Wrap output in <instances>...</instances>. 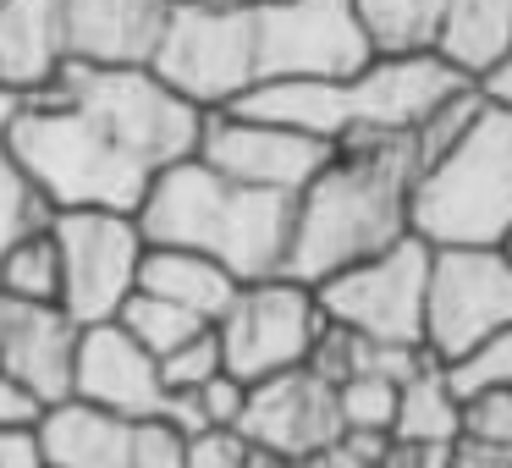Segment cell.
Returning a JSON list of instances; mask_svg holds the SVG:
<instances>
[{"label":"cell","mask_w":512,"mask_h":468,"mask_svg":"<svg viewBox=\"0 0 512 468\" xmlns=\"http://www.w3.org/2000/svg\"><path fill=\"white\" fill-rule=\"evenodd\" d=\"M237 435L254 446L259 457L276 463H309V457L331 452L342 441V419H336V386H325L309 369H287V375L254 380L243 397V419Z\"/></svg>","instance_id":"5bb4252c"},{"label":"cell","mask_w":512,"mask_h":468,"mask_svg":"<svg viewBox=\"0 0 512 468\" xmlns=\"http://www.w3.org/2000/svg\"><path fill=\"white\" fill-rule=\"evenodd\" d=\"M215 375H226V369H221V342H215V325H204V331L188 336L177 353L160 358V386H166V397L199 391L204 380H215Z\"/></svg>","instance_id":"484cf974"},{"label":"cell","mask_w":512,"mask_h":468,"mask_svg":"<svg viewBox=\"0 0 512 468\" xmlns=\"http://www.w3.org/2000/svg\"><path fill=\"white\" fill-rule=\"evenodd\" d=\"M50 237L61 254V309L78 325L116 320V309L138 292V221L122 210H50Z\"/></svg>","instance_id":"30bf717a"},{"label":"cell","mask_w":512,"mask_h":468,"mask_svg":"<svg viewBox=\"0 0 512 468\" xmlns=\"http://www.w3.org/2000/svg\"><path fill=\"white\" fill-rule=\"evenodd\" d=\"M0 6H6V0H0Z\"/></svg>","instance_id":"74e56055"},{"label":"cell","mask_w":512,"mask_h":468,"mask_svg":"<svg viewBox=\"0 0 512 468\" xmlns=\"http://www.w3.org/2000/svg\"><path fill=\"white\" fill-rule=\"evenodd\" d=\"M446 386L457 391V402L468 397H485V391H512V331L485 336L479 347H468L463 358L441 364Z\"/></svg>","instance_id":"d4e9b609"},{"label":"cell","mask_w":512,"mask_h":468,"mask_svg":"<svg viewBox=\"0 0 512 468\" xmlns=\"http://www.w3.org/2000/svg\"><path fill=\"white\" fill-rule=\"evenodd\" d=\"M248 468H292V463H276V457H259L254 452V463H248Z\"/></svg>","instance_id":"d590c367"},{"label":"cell","mask_w":512,"mask_h":468,"mask_svg":"<svg viewBox=\"0 0 512 468\" xmlns=\"http://www.w3.org/2000/svg\"><path fill=\"white\" fill-rule=\"evenodd\" d=\"M0 298L12 303H61V254L45 226H28L0 254Z\"/></svg>","instance_id":"44dd1931"},{"label":"cell","mask_w":512,"mask_h":468,"mask_svg":"<svg viewBox=\"0 0 512 468\" xmlns=\"http://www.w3.org/2000/svg\"><path fill=\"white\" fill-rule=\"evenodd\" d=\"M501 259H507V265H512V232H507V243H501Z\"/></svg>","instance_id":"8d00e7d4"},{"label":"cell","mask_w":512,"mask_h":468,"mask_svg":"<svg viewBox=\"0 0 512 468\" xmlns=\"http://www.w3.org/2000/svg\"><path fill=\"white\" fill-rule=\"evenodd\" d=\"M479 89H485L490 100H501V105H507V111H512V56L501 61V67L490 72V78H479Z\"/></svg>","instance_id":"d6a6232c"},{"label":"cell","mask_w":512,"mask_h":468,"mask_svg":"<svg viewBox=\"0 0 512 468\" xmlns=\"http://www.w3.org/2000/svg\"><path fill=\"white\" fill-rule=\"evenodd\" d=\"M452 463V446L441 441H386L380 468H446Z\"/></svg>","instance_id":"f546056e"},{"label":"cell","mask_w":512,"mask_h":468,"mask_svg":"<svg viewBox=\"0 0 512 468\" xmlns=\"http://www.w3.org/2000/svg\"><path fill=\"white\" fill-rule=\"evenodd\" d=\"M501 331H512V265L501 248H430L424 353L452 364Z\"/></svg>","instance_id":"8fae6325"},{"label":"cell","mask_w":512,"mask_h":468,"mask_svg":"<svg viewBox=\"0 0 512 468\" xmlns=\"http://www.w3.org/2000/svg\"><path fill=\"white\" fill-rule=\"evenodd\" d=\"M397 386L402 380L375 375V369H358L336 386V419H342V435H391V419H397Z\"/></svg>","instance_id":"603a6c76"},{"label":"cell","mask_w":512,"mask_h":468,"mask_svg":"<svg viewBox=\"0 0 512 468\" xmlns=\"http://www.w3.org/2000/svg\"><path fill=\"white\" fill-rule=\"evenodd\" d=\"M419 155L413 138H369V144H336L331 160L303 182L292 199V243L281 276L320 287L325 276L386 254L408 232V204Z\"/></svg>","instance_id":"3957f363"},{"label":"cell","mask_w":512,"mask_h":468,"mask_svg":"<svg viewBox=\"0 0 512 468\" xmlns=\"http://www.w3.org/2000/svg\"><path fill=\"white\" fill-rule=\"evenodd\" d=\"M171 0H6L0 94H34L67 67H149Z\"/></svg>","instance_id":"8992f818"},{"label":"cell","mask_w":512,"mask_h":468,"mask_svg":"<svg viewBox=\"0 0 512 468\" xmlns=\"http://www.w3.org/2000/svg\"><path fill=\"white\" fill-rule=\"evenodd\" d=\"M116 325H122V331L133 336V342L144 347L155 364H160L166 353H177L188 336L204 331V320H193V314H182V309H171V303L149 298V292H133V298L116 309Z\"/></svg>","instance_id":"7402d4cb"},{"label":"cell","mask_w":512,"mask_h":468,"mask_svg":"<svg viewBox=\"0 0 512 468\" xmlns=\"http://www.w3.org/2000/svg\"><path fill=\"white\" fill-rule=\"evenodd\" d=\"M204 6H281V0H204Z\"/></svg>","instance_id":"e575fe53"},{"label":"cell","mask_w":512,"mask_h":468,"mask_svg":"<svg viewBox=\"0 0 512 468\" xmlns=\"http://www.w3.org/2000/svg\"><path fill=\"white\" fill-rule=\"evenodd\" d=\"M193 160H204L215 177L237 182V188L298 199L303 182L331 160V144L292 133L281 122H265V116H248L237 105H221V111H204Z\"/></svg>","instance_id":"7c38bea8"},{"label":"cell","mask_w":512,"mask_h":468,"mask_svg":"<svg viewBox=\"0 0 512 468\" xmlns=\"http://www.w3.org/2000/svg\"><path fill=\"white\" fill-rule=\"evenodd\" d=\"M133 221L144 243L204 254L237 281L281 276L292 243V199L237 188L193 155L160 171Z\"/></svg>","instance_id":"5b68a950"},{"label":"cell","mask_w":512,"mask_h":468,"mask_svg":"<svg viewBox=\"0 0 512 468\" xmlns=\"http://www.w3.org/2000/svg\"><path fill=\"white\" fill-rule=\"evenodd\" d=\"M45 413H50V408L34 397V391L0 375V424H6V430H34V424L45 419Z\"/></svg>","instance_id":"f1b7e54d"},{"label":"cell","mask_w":512,"mask_h":468,"mask_svg":"<svg viewBox=\"0 0 512 468\" xmlns=\"http://www.w3.org/2000/svg\"><path fill=\"white\" fill-rule=\"evenodd\" d=\"M457 441H479V446H501L512 452V391H485V397L463 402V435Z\"/></svg>","instance_id":"4316f807"},{"label":"cell","mask_w":512,"mask_h":468,"mask_svg":"<svg viewBox=\"0 0 512 468\" xmlns=\"http://www.w3.org/2000/svg\"><path fill=\"white\" fill-rule=\"evenodd\" d=\"M199 122V105L149 67H67L12 100L6 149L50 210L138 215L160 171L193 155Z\"/></svg>","instance_id":"6da1fadb"},{"label":"cell","mask_w":512,"mask_h":468,"mask_svg":"<svg viewBox=\"0 0 512 468\" xmlns=\"http://www.w3.org/2000/svg\"><path fill=\"white\" fill-rule=\"evenodd\" d=\"M243 281L226 276L215 259L204 254H188V248H160V243H144V259H138V292L171 303V309L193 314V320L215 325L226 314V303L237 298Z\"/></svg>","instance_id":"e0dca14e"},{"label":"cell","mask_w":512,"mask_h":468,"mask_svg":"<svg viewBox=\"0 0 512 468\" xmlns=\"http://www.w3.org/2000/svg\"><path fill=\"white\" fill-rule=\"evenodd\" d=\"M485 94V89H479ZM408 232L424 248H501L512 232V111L479 100L474 122L413 177Z\"/></svg>","instance_id":"52a82bcc"},{"label":"cell","mask_w":512,"mask_h":468,"mask_svg":"<svg viewBox=\"0 0 512 468\" xmlns=\"http://www.w3.org/2000/svg\"><path fill=\"white\" fill-rule=\"evenodd\" d=\"M0 468H50L39 424L34 430H6V424H0Z\"/></svg>","instance_id":"4dcf8cb0"},{"label":"cell","mask_w":512,"mask_h":468,"mask_svg":"<svg viewBox=\"0 0 512 468\" xmlns=\"http://www.w3.org/2000/svg\"><path fill=\"white\" fill-rule=\"evenodd\" d=\"M463 89H479V83L446 67L435 50H424V56H369L358 72L325 83H270L237 100V111L281 122L336 149L369 144V138H413V127H424Z\"/></svg>","instance_id":"277c9868"},{"label":"cell","mask_w":512,"mask_h":468,"mask_svg":"<svg viewBox=\"0 0 512 468\" xmlns=\"http://www.w3.org/2000/svg\"><path fill=\"white\" fill-rule=\"evenodd\" d=\"M435 56L463 78H490L512 56V0H446Z\"/></svg>","instance_id":"ac0fdd59"},{"label":"cell","mask_w":512,"mask_h":468,"mask_svg":"<svg viewBox=\"0 0 512 468\" xmlns=\"http://www.w3.org/2000/svg\"><path fill=\"white\" fill-rule=\"evenodd\" d=\"M50 468H182L188 435L171 419H122L89 402H56L39 419Z\"/></svg>","instance_id":"4fadbf2b"},{"label":"cell","mask_w":512,"mask_h":468,"mask_svg":"<svg viewBox=\"0 0 512 468\" xmlns=\"http://www.w3.org/2000/svg\"><path fill=\"white\" fill-rule=\"evenodd\" d=\"M254 446L237 430H199L182 441V468H248Z\"/></svg>","instance_id":"83f0119b"},{"label":"cell","mask_w":512,"mask_h":468,"mask_svg":"<svg viewBox=\"0 0 512 468\" xmlns=\"http://www.w3.org/2000/svg\"><path fill=\"white\" fill-rule=\"evenodd\" d=\"M89 402L100 413H122V419H166V386H160V364L122 331L116 320L78 325V353H72V397Z\"/></svg>","instance_id":"9a60e30c"},{"label":"cell","mask_w":512,"mask_h":468,"mask_svg":"<svg viewBox=\"0 0 512 468\" xmlns=\"http://www.w3.org/2000/svg\"><path fill=\"white\" fill-rule=\"evenodd\" d=\"M353 17L375 56H424L441 39L446 0H353Z\"/></svg>","instance_id":"d6986e66"},{"label":"cell","mask_w":512,"mask_h":468,"mask_svg":"<svg viewBox=\"0 0 512 468\" xmlns=\"http://www.w3.org/2000/svg\"><path fill=\"white\" fill-rule=\"evenodd\" d=\"M325 314L314 287L292 276H259L243 281L237 298L226 303V314L215 320V342H221V369L243 386L287 369L309 364V347L320 336Z\"/></svg>","instance_id":"9c48e42d"},{"label":"cell","mask_w":512,"mask_h":468,"mask_svg":"<svg viewBox=\"0 0 512 468\" xmlns=\"http://www.w3.org/2000/svg\"><path fill=\"white\" fill-rule=\"evenodd\" d=\"M72 353L78 320L61 303H12L0 298V375L28 386L45 408L72 397Z\"/></svg>","instance_id":"2e32d148"},{"label":"cell","mask_w":512,"mask_h":468,"mask_svg":"<svg viewBox=\"0 0 512 468\" xmlns=\"http://www.w3.org/2000/svg\"><path fill=\"white\" fill-rule=\"evenodd\" d=\"M424 287H430V248L402 237L386 254L336 270L314 287L320 314L375 347H424Z\"/></svg>","instance_id":"ba28073f"},{"label":"cell","mask_w":512,"mask_h":468,"mask_svg":"<svg viewBox=\"0 0 512 468\" xmlns=\"http://www.w3.org/2000/svg\"><path fill=\"white\" fill-rule=\"evenodd\" d=\"M446 468H512V452L479 446V441H452V463Z\"/></svg>","instance_id":"1f68e13d"},{"label":"cell","mask_w":512,"mask_h":468,"mask_svg":"<svg viewBox=\"0 0 512 468\" xmlns=\"http://www.w3.org/2000/svg\"><path fill=\"white\" fill-rule=\"evenodd\" d=\"M369 56L375 50L353 17V0H281V6L171 0L149 72L199 111H221L270 83L347 78Z\"/></svg>","instance_id":"7a4b0ae2"},{"label":"cell","mask_w":512,"mask_h":468,"mask_svg":"<svg viewBox=\"0 0 512 468\" xmlns=\"http://www.w3.org/2000/svg\"><path fill=\"white\" fill-rule=\"evenodd\" d=\"M298 468H375V463H358L353 452H342V446H331V452L309 457V463H298Z\"/></svg>","instance_id":"836d02e7"},{"label":"cell","mask_w":512,"mask_h":468,"mask_svg":"<svg viewBox=\"0 0 512 468\" xmlns=\"http://www.w3.org/2000/svg\"><path fill=\"white\" fill-rule=\"evenodd\" d=\"M6 116H12V94H0V254H6V243L17 232L50 221V204L28 188V177L17 171L12 149H6Z\"/></svg>","instance_id":"cb8c5ba5"},{"label":"cell","mask_w":512,"mask_h":468,"mask_svg":"<svg viewBox=\"0 0 512 468\" xmlns=\"http://www.w3.org/2000/svg\"><path fill=\"white\" fill-rule=\"evenodd\" d=\"M463 435V402L446 386L441 364L413 369L397 386V419H391V441H441L452 446Z\"/></svg>","instance_id":"ffe728a7"}]
</instances>
